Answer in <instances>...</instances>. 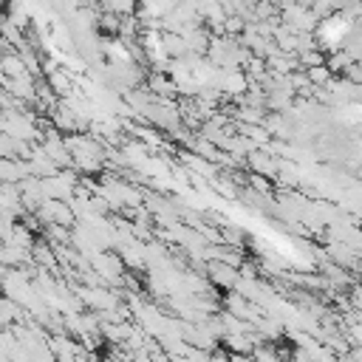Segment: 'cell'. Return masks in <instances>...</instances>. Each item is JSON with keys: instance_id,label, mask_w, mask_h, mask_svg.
<instances>
[{"instance_id": "cell-1", "label": "cell", "mask_w": 362, "mask_h": 362, "mask_svg": "<svg viewBox=\"0 0 362 362\" xmlns=\"http://www.w3.org/2000/svg\"><path fill=\"white\" fill-rule=\"evenodd\" d=\"M206 269H209V280H212L215 286H221V288H232V286H238V280H240V272L232 269V266H226V263L212 260Z\"/></svg>"}]
</instances>
